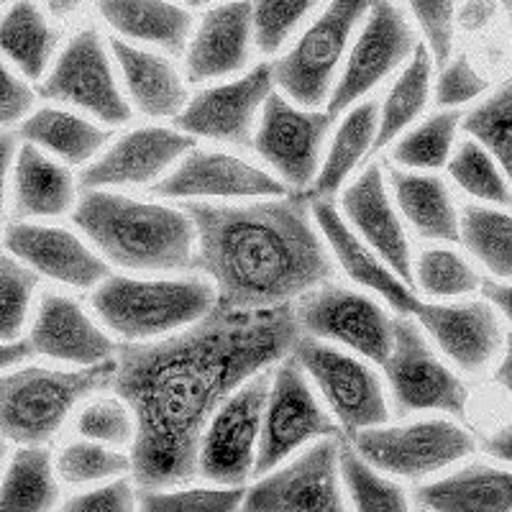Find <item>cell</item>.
I'll use <instances>...</instances> for the list:
<instances>
[{
  "instance_id": "6da1fadb",
  "label": "cell",
  "mask_w": 512,
  "mask_h": 512,
  "mask_svg": "<svg viewBox=\"0 0 512 512\" xmlns=\"http://www.w3.org/2000/svg\"><path fill=\"white\" fill-rule=\"evenodd\" d=\"M297 338L290 303L264 310L216 305L167 338L118 346L111 387L136 418L134 482L141 489L190 482L210 418L246 379L285 359Z\"/></svg>"
},
{
  "instance_id": "7a4b0ae2",
  "label": "cell",
  "mask_w": 512,
  "mask_h": 512,
  "mask_svg": "<svg viewBox=\"0 0 512 512\" xmlns=\"http://www.w3.org/2000/svg\"><path fill=\"white\" fill-rule=\"evenodd\" d=\"M182 208L198 231L192 269L216 285L218 308H277L333 277L331 254L305 195L249 205L187 200Z\"/></svg>"
},
{
  "instance_id": "3957f363",
  "label": "cell",
  "mask_w": 512,
  "mask_h": 512,
  "mask_svg": "<svg viewBox=\"0 0 512 512\" xmlns=\"http://www.w3.org/2000/svg\"><path fill=\"white\" fill-rule=\"evenodd\" d=\"M72 223L108 262L131 272H185L195 262L198 231L185 208L85 190Z\"/></svg>"
},
{
  "instance_id": "277c9868",
  "label": "cell",
  "mask_w": 512,
  "mask_h": 512,
  "mask_svg": "<svg viewBox=\"0 0 512 512\" xmlns=\"http://www.w3.org/2000/svg\"><path fill=\"white\" fill-rule=\"evenodd\" d=\"M216 285L190 277H126L108 274L95 287L90 305L113 336L154 341L198 323L216 308Z\"/></svg>"
},
{
  "instance_id": "5b68a950",
  "label": "cell",
  "mask_w": 512,
  "mask_h": 512,
  "mask_svg": "<svg viewBox=\"0 0 512 512\" xmlns=\"http://www.w3.org/2000/svg\"><path fill=\"white\" fill-rule=\"evenodd\" d=\"M116 356L93 367H24L0 372V433L18 446H44L70 418L75 405L113 382Z\"/></svg>"
},
{
  "instance_id": "8992f818",
  "label": "cell",
  "mask_w": 512,
  "mask_h": 512,
  "mask_svg": "<svg viewBox=\"0 0 512 512\" xmlns=\"http://www.w3.org/2000/svg\"><path fill=\"white\" fill-rule=\"evenodd\" d=\"M377 0H328L313 24L272 64L274 82L292 103L318 108L333 93V77L356 29Z\"/></svg>"
},
{
  "instance_id": "52a82bcc",
  "label": "cell",
  "mask_w": 512,
  "mask_h": 512,
  "mask_svg": "<svg viewBox=\"0 0 512 512\" xmlns=\"http://www.w3.org/2000/svg\"><path fill=\"white\" fill-rule=\"evenodd\" d=\"M351 443L379 472L402 479H425L474 451L472 433L454 420L423 418L400 425H369Z\"/></svg>"
},
{
  "instance_id": "ba28073f",
  "label": "cell",
  "mask_w": 512,
  "mask_h": 512,
  "mask_svg": "<svg viewBox=\"0 0 512 512\" xmlns=\"http://www.w3.org/2000/svg\"><path fill=\"white\" fill-rule=\"evenodd\" d=\"M341 436L336 420L320 408L300 361L287 354L272 374L267 408H264L262 436L256 448L254 477L272 472L290 454L315 438Z\"/></svg>"
},
{
  "instance_id": "9c48e42d",
  "label": "cell",
  "mask_w": 512,
  "mask_h": 512,
  "mask_svg": "<svg viewBox=\"0 0 512 512\" xmlns=\"http://www.w3.org/2000/svg\"><path fill=\"white\" fill-rule=\"evenodd\" d=\"M382 367L390 379L397 415L441 410L466 420V384L433 354L423 328L410 315L395 318V344Z\"/></svg>"
},
{
  "instance_id": "30bf717a",
  "label": "cell",
  "mask_w": 512,
  "mask_h": 512,
  "mask_svg": "<svg viewBox=\"0 0 512 512\" xmlns=\"http://www.w3.org/2000/svg\"><path fill=\"white\" fill-rule=\"evenodd\" d=\"M295 318L305 336L344 344L379 367L395 344V320L377 300L328 282L297 297Z\"/></svg>"
},
{
  "instance_id": "8fae6325",
  "label": "cell",
  "mask_w": 512,
  "mask_h": 512,
  "mask_svg": "<svg viewBox=\"0 0 512 512\" xmlns=\"http://www.w3.org/2000/svg\"><path fill=\"white\" fill-rule=\"evenodd\" d=\"M272 372L254 374L210 418L198 451V474L216 484H244L254 477Z\"/></svg>"
},
{
  "instance_id": "7c38bea8",
  "label": "cell",
  "mask_w": 512,
  "mask_h": 512,
  "mask_svg": "<svg viewBox=\"0 0 512 512\" xmlns=\"http://www.w3.org/2000/svg\"><path fill=\"white\" fill-rule=\"evenodd\" d=\"M290 354L300 361L308 379H313L328 408L351 436L369 425L387 423L390 408L384 400L382 382L364 361L326 344L323 338L303 333Z\"/></svg>"
},
{
  "instance_id": "4fadbf2b",
  "label": "cell",
  "mask_w": 512,
  "mask_h": 512,
  "mask_svg": "<svg viewBox=\"0 0 512 512\" xmlns=\"http://www.w3.org/2000/svg\"><path fill=\"white\" fill-rule=\"evenodd\" d=\"M39 93L41 98L90 113L105 126L131 121V105L118 90L103 36L95 26H85L67 41Z\"/></svg>"
},
{
  "instance_id": "5bb4252c",
  "label": "cell",
  "mask_w": 512,
  "mask_h": 512,
  "mask_svg": "<svg viewBox=\"0 0 512 512\" xmlns=\"http://www.w3.org/2000/svg\"><path fill=\"white\" fill-rule=\"evenodd\" d=\"M415 47L418 41L413 26L395 6V0H377L369 11L367 24L356 36L344 72L333 85L328 113L336 118L349 111L356 100L372 93L384 77H390L405 59L413 57Z\"/></svg>"
},
{
  "instance_id": "9a60e30c",
  "label": "cell",
  "mask_w": 512,
  "mask_h": 512,
  "mask_svg": "<svg viewBox=\"0 0 512 512\" xmlns=\"http://www.w3.org/2000/svg\"><path fill=\"white\" fill-rule=\"evenodd\" d=\"M341 436H328L292 459L277 472L246 489L244 510L254 512H341V474H338Z\"/></svg>"
},
{
  "instance_id": "2e32d148",
  "label": "cell",
  "mask_w": 512,
  "mask_h": 512,
  "mask_svg": "<svg viewBox=\"0 0 512 512\" xmlns=\"http://www.w3.org/2000/svg\"><path fill=\"white\" fill-rule=\"evenodd\" d=\"M331 113L303 111L285 95L272 93L262 108V123L254 134L256 154L280 175L287 187H308L318 175L320 149L331 128Z\"/></svg>"
},
{
  "instance_id": "e0dca14e",
  "label": "cell",
  "mask_w": 512,
  "mask_h": 512,
  "mask_svg": "<svg viewBox=\"0 0 512 512\" xmlns=\"http://www.w3.org/2000/svg\"><path fill=\"white\" fill-rule=\"evenodd\" d=\"M272 64L251 67L239 80L200 90L175 116V126L190 136L223 141V144H254V121L274 93Z\"/></svg>"
},
{
  "instance_id": "ac0fdd59",
  "label": "cell",
  "mask_w": 512,
  "mask_h": 512,
  "mask_svg": "<svg viewBox=\"0 0 512 512\" xmlns=\"http://www.w3.org/2000/svg\"><path fill=\"white\" fill-rule=\"evenodd\" d=\"M190 149H195V139L177 126L134 128L82 169L80 185L85 190L157 185L167 175V169L180 162Z\"/></svg>"
},
{
  "instance_id": "d6986e66",
  "label": "cell",
  "mask_w": 512,
  "mask_h": 512,
  "mask_svg": "<svg viewBox=\"0 0 512 512\" xmlns=\"http://www.w3.org/2000/svg\"><path fill=\"white\" fill-rule=\"evenodd\" d=\"M154 195L164 200L195 198H280L287 185L241 157L210 149H190L169 175L152 185Z\"/></svg>"
},
{
  "instance_id": "ffe728a7",
  "label": "cell",
  "mask_w": 512,
  "mask_h": 512,
  "mask_svg": "<svg viewBox=\"0 0 512 512\" xmlns=\"http://www.w3.org/2000/svg\"><path fill=\"white\" fill-rule=\"evenodd\" d=\"M3 244L8 254L21 259L39 277H49L77 290L100 285L111 274L108 264L67 228L13 221L6 228Z\"/></svg>"
},
{
  "instance_id": "44dd1931",
  "label": "cell",
  "mask_w": 512,
  "mask_h": 512,
  "mask_svg": "<svg viewBox=\"0 0 512 512\" xmlns=\"http://www.w3.org/2000/svg\"><path fill=\"white\" fill-rule=\"evenodd\" d=\"M438 349L466 374H479L502 349V328L492 303H425L413 315Z\"/></svg>"
},
{
  "instance_id": "7402d4cb",
  "label": "cell",
  "mask_w": 512,
  "mask_h": 512,
  "mask_svg": "<svg viewBox=\"0 0 512 512\" xmlns=\"http://www.w3.org/2000/svg\"><path fill=\"white\" fill-rule=\"evenodd\" d=\"M310 210L318 223L320 233L326 236L328 246L336 254V262L341 264L346 274L356 285L367 287L374 295L382 297L384 303L397 310L400 315H410L413 318L420 310L423 300L415 295L413 287L402 280L400 274L384 262L382 256L361 239L359 233L346 223V218L333 208L328 198H313L310 200Z\"/></svg>"
},
{
  "instance_id": "603a6c76",
  "label": "cell",
  "mask_w": 512,
  "mask_h": 512,
  "mask_svg": "<svg viewBox=\"0 0 512 512\" xmlns=\"http://www.w3.org/2000/svg\"><path fill=\"white\" fill-rule=\"evenodd\" d=\"M254 44L251 0L213 3L187 44V80L208 82L246 70Z\"/></svg>"
},
{
  "instance_id": "cb8c5ba5",
  "label": "cell",
  "mask_w": 512,
  "mask_h": 512,
  "mask_svg": "<svg viewBox=\"0 0 512 512\" xmlns=\"http://www.w3.org/2000/svg\"><path fill=\"white\" fill-rule=\"evenodd\" d=\"M341 216L402 280L415 285L413 249L395 213L379 164H369L341 195Z\"/></svg>"
},
{
  "instance_id": "d4e9b609",
  "label": "cell",
  "mask_w": 512,
  "mask_h": 512,
  "mask_svg": "<svg viewBox=\"0 0 512 512\" xmlns=\"http://www.w3.org/2000/svg\"><path fill=\"white\" fill-rule=\"evenodd\" d=\"M29 344L34 354L80 367H93L113 359L118 351V346L103 328L95 326L85 308L59 292H47L41 297L31 323Z\"/></svg>"
},
{
  "instance_id": "484cf974",
  "label": "cell",
  "mask_w": 512,
  "mask_h": 512,
  "mask_svg": "<svg viewBox=\"0 0 512 512\" xmlns=\"http://www.w3.org/2000/svg\"><path fill=\"white\" fill-rule=\"evenodd\" d=\"M108 49L123 72L128 95L144 116L175 118L187 105V90L180 72L164 54L134 47L121 36L108 39Z\"/></svg>"
},
{
  "instance_id": "4316f807",
  "label": "cell",
  "mask_w": 512,
  "mask_h": 512,
  "mask_svg": "<svg viewBox=\"0 0 512 512\" xmlns=\"http://www.w3.org/2000/svg\"><path fill=\"white\" fill-rule=\"evenodd\" d=\"M95 8L116 36L169 54L187 52L195 31V16L172 0H95Z\"/></svg>"
},
{
  "instance_id": "83f0119b",
  "label": "cell",
  "mask_w": 512,
  "mask_h": 512,
  "mask_svg": "<svg viewBox=\"0 0 512 512\" xmlns=\"http://www.w3.org/2000/svg\"><path fill=\"white\" fill-rule=\"evenodd\" d=\"M75 208V177L36 144L26 141L13 162V213L18 218H57Z\"/></svg>"
},
{
  "instance_id": "f1b7e54d",
  "label": "cell",
  "mask_w": 512,
  "mask_h": 512,
  "mask_svg": "<svg viewBox=\"0 0 512 512\" xmlns=\"http://www.w3.org/2000/svg\"><path fill=\"white\" fill-rule=\"evenodd\" d=\"M415 502L441 512H510L512 472L487 464H469L451 477L415 489Z\"/></svg>"
},
{
  "instance_id": "f546056e",
  "label": "cell",
  "mask_w": 512,
  "mask_h": 512,
  "mask_svg": "<svg viewBox=\"0 0 512 512\" xmlns=\"http://www.w3.org/2000/svg\"><path fill=\"white\" fill-rule=\"evenodd\" d=\"M390 185L397 208L418 236L433 241H461V216L456 213L448 187L436 175H423L420 169H392Z\"/></svg>"
},
{
  "instance_id": "4dcf8cb0",
  "label": "cell",
  "mask_w": 512,
  "mask_h": 512,
  "mask_svg": "<svg viewBox=\"0 0 512 512\" xmlns=\"http://www.w3.org/2000/svg\"><path fill=\"white\" fill-rule=\"evenodd\" d=\"M59 47V31L34 0H13L0 16V54L13 62L26 80H41Z\"/></svg>"
},
{
  "instance_id": "1f68e13d",
  "label": "cell",
  "mask_w": 512,
  "mask_h": 512,
  "mask_svg": "<svg viewBox=\"0 0 512 512\" xmlns=\"http://www.w3.org/2000/svg\"><path fill=\"white\" fill-rule=\"evenodd\" d=\"M18 134L64 164L90 162L111 139L103 126L62 108H39L21 121Z\"/></svg>"
},
{
  "instance_id": "d6a6232c",
  "label": "cell",
  "mask_w": 512,
  "mask_h": 512,
  "mask_svg": "<svg viewBox=\"0 0 512 512\" xmlns=\"http://www.w3.org/2000/svg\"><path fill=\"white\" fill-rule=\"evenodd\" d=\"M379 123V105L377 100H364V103L354 105L346 118L338 126L336 136L331 141L323 167L318 169L313 185L305 192V198H331L336 195L349 175L359 167L364 154L372 149L374 136H377Z\"/></svg>"
},
{
  "instance_id": "836d02e7",
  "label": "cell",
  "mask_w": 512,
  "mask_h": 512,
  "mask_svg": "<svg viewBox=\"0 0 512 512\" xmlns=\"http://www.w3.org/2000/svg\"><path fill=\"white\" fill-rule=\"evenodd\" d=\"M59 484L49 448L21 446L0 482V510L44 512L57 507Z\"/></svg>"
},
{
  "instance_id": "e575fe53",
  "label": "cell",
  "mask_w": 512,
  "mask_h": 512,
  "mask_svg": "<svg viewBox=\"0 0 512 512\" xmlns=\"http://www.w3.org/2000/svg\"><path fill=\"white\" fill-rule=\"evenodd\" d=\"M431 72V52H428L425 44H418L408 67L397 77L395 88L390 90L387 100L379 108L377 136H374L372 152H382L384 146H390L423 113L425 103H428V93H431Z\"/></svg>"
},
{
  "instance_id": "d590c367",
  "label": "cell",
  "mask_w": 512,
  "mask_h": 512,
  "mask_svg": "<svg viewBox=\"0 0 512 512\" xmlns=\"http://www.w3.org/2000/svg\"><path fill=\"white\" fill-rule=\"evenodd\" d=\"M461 241L489 272L512 280V216L505 210L469 205L461 213Z\"/></svg>"
},
{
  "instance_id": "8d00e7d4",
  "label": "cell",
  "mask_w": 512,
  "mask_h": 512,
  "mask_svg": "<svg viewBox=\"0 0 512 512\" xmlns=\"http://www.w3.org/2000/svg\"><path fill=\"white\" fill-rule=\"evenodd\" d=\"M338 474H341V484L349 492L356 510L402 512L410 507L400 484L382 477L377 466L369 464L356 451L354 443L341 441V448H338Z\"/></svg>"
},
{
  "instance_id": "74e56055",
  "label": "cell",
  "mask_w": 512,
  "mask_h": 512,
  "mask_svg": "<svg viewBox=\"0 0 512 512\" xmlns=\"http://www.w3.org/2000/svg\"><path fill=\"white\" fill-rule=\"evenodd\" d=\"M448 175L472 198L484 200L495 208H510L512 187L497 159L477 139L459 144L456 154L448 159Z\"/></svg>"
},
{
  "instance_id": "f35d334b",
  "label": "cell",
  "mask_w": 512,
  "mask_h": 512,
  "mask_svg": "<svg viewBox=\"0 0 512 512\" xmlns=\"http://www.w3.org/2000/svg\"><path fill=\"white\" fill-rule=\"evenodd\" d=\"M461 126V113L441 111L425 118L420 126L410 128L408 134L400 136L392 146V162L408 169H438L448 164L451 149H454L456 131Z\"/></svg>"
},
{
  "instance_id": "ab89813d",
  "label": "cell",
  "mask_w": 512,
  "mask_h": 512,
  "mask_svg": "<svg viewBox=\"0 0 512 512\" xmlns=\"http://www.w3.org/2000/svg\"><path fill=\"white\" fill-rule=\"evenodd\" d=\"M461 126L472 139L487 146L512 187V80L466 113Z\"/></svg>"
},
{
  "instance_id": "60d3db41",
  "label": "cell",
  "mask_w": 512,
  "mask_h": 512,
  "mask_svg": "<svg viewBox=\"0 0 512 512\" xmlns=\"http://www.w3.org/2000/svg\"><path fill=\"white\" fill-rule=\"evenodd\" d=\"M126 472H131V456L90 438L67 443L59 451L57 474L70 487H88L105 479H118Z\"/></svg>"
},
{
  "instance_id": "b9f144b4",
  "label": "cell",
  "mask_w": 512,
  "mask_h": 512,
  "mask_svg": "<svg viewBox=\"0 0 512 512\" xmlns=\"http://www.w3.org/2000/svg\"><path fill=\"white\" fill-rule=\"evenodd\" d=\"M415 285L431 297L472 295L482 287L477 269L451 249H428L413 267Z\"/></svg>"
},
{
  "instance_id": "7bdbcfd3",
  "label": "cell",
  "mask_w": 512,
  "mask_h": 512,
  "mask_svg": "<svg viewBox=\"0 0 512 512\" xmlns=\"http://www.w3.org/2000/svg\"><path fill=\"white\" fill-rule=\"evenodd\" d=\"M244 484L190 489H141L139 507L146 512H233L244 507Z\"/></svg>"
},
{
  "instance_id": "ee69618b",
  "label": "cell",
  "mask_w": 512,
  "mask_h": 512,
  "mask_svg": "<svg viewBox=\"0 0 512 512\" xmlns=\"http://www.w3.org/2000/svg\"><path fill=\"white\" fill-rule=\"evenodd\" d=\"M39 274L13 254H0V344L16 341L29 318Z\"/></svg>"
},
{
  "instance_id": "f6af8a7d",
  "label": "cell",
  "mask_w": 512,
  "mask_h": 512,
  "mask_svg": "<svg viewBox=\"0 0 512 512\" xmlns=\"http://www.w3.org/2000/svg\"><path fill=\"white\" fill-rule=\"evenodd\" d=\"M323 0H251L254 44L262 54L280 52Z\"/></svg>"
},
{
  "instance_id": "bcb514c9",
  "label": "cell",
  "mask_w": 512,
  "mask_h": 512,
  "mask_svg": "<svg viewBox=\"0 0 512 512\" xmlns=\"http://www.w3.org/2000/svg\"><path fill=\"white\" fill-rule=\"evenodd\" d=\"M77 433L105 446L123 448L134 443L136 418L123 397H98L77 415Z\"/></svg>"
},
{
  "instance_id": "7dc6e473",
  "label": "cell",
  "mask_w": 512,
  "mask_h": 512,
  "mask_svg": "<svg viewBox=\"0 0 512 512\" xmlns=\"http://www.w3.org/2000/svg\"><path fill=\"white\" fill-rule=\"evenodd\" d=\"M410 13L418 21L425 36V47L431 52L433 64L443 67L454 57L456 41V0H408Z\"/></svg>"
},
{
  "instance_id": "c3c4849f",
  "label": "cell",
  "mask_w": 512,
  "mask_h": 512,
  "mask_svg": "<svg viewBox=\"0 0 512 512\" xmlns=\"http://www.w3.org/2000/svg\"><path fill=\"white\" fill-rule=\"evenodd\" d=\"M487 88L489 82L474 70L469 57L459 54L441 67V75L436 82V103L441 108H459V105L487 93Z\"/></svg>"
},
{
  "instance_id": "681fc988",
  "label": "cell",
  "mask_w": 512,
  "mask_h": 512,
  "mask_svg": "<svg viewBox=\"0 0 512 512\" xmlns=\"http://www.w3.org/2000/svg\"><path fill=\"white\" fill-rule=\"evenodd\" d=\"M136 502L139 497H136L134 487L128 484V479L118 477L116 482L100 484L90 492L70 497L62 507L72 512H128L134 510Z\"/></svg>"
},
{
  "instance_id": "f907efd6",
  "label": "cell",
  "mask_w": 512,
  "mask_h": 512,
  "mask_svg": "<svg viewBox=\"0 0 512 512\" xmlns=\"http://www.w3.org/2000/svg\"><path fill=\"white\" fill-rule=\"evenodd\" d=\"M36 103L34 90L29 82L0 59V128L21 123L31 113Z\"/></svg>"
},
{
  "instance_id": "816d5d0a",
  "label": "cell",
  "mask_w": 512,
  "mask_h": 512,
  "mask_svg": "<svg viewBox=\"0 0 512 512\" xmlns=\"http://www.w3.org/2000/svg\"><path fill=\"white\" fill-rule=\"evenodd\" d=\"M497 11L500 8L492 0H466L464 6L456 11V24H459V29L469 31V34H477V31H484L495 21Z\"/></svg>"
},
{
  "instance_id": "f5cc1de1",
  "label": "cell",
  "mask_w": 512,
  "mask_h": 512,
  "mask_svg": "<svg viewBox=\"0 0 512 512\" xmlns=\"http://www.w3.org/2000/svg\"><path fill=\"white\" fill-rule=\"evenodd\" d=\"M16 159V136L0 131V223H3V210H6V187L8 172Z\"/></svg>"
},
{
  "instance_id": "db71d44e",
  "label": "cell",
  "mask_w": 512,
  "mask_h": 512,
  "mask_svg": "<svg viewBox=\"0 0 512 512\" xmlns=\"http://www.w3.org/2000/svg\"><path fill=\"white\" fill-rule=\"evenodd\" d=\"M484 451H487L492 459L512 464V423L502 425V428H497L492 436L484 438Z\"/></svg>"
},
{
  "instance_id": "11a10c76",
  "label": "cell",
  "mask_w": 512,
  "mask_h": 512,
  "mask_svg": "<svg viewBox=\"0 0 512 512\" xmlns=\"http://www.w3.org/2000/svg\"><path fill=\"white\" fill-rule=\"evenodd\" d=\"M482 292L507 320H512V285H505V282H482Z\"/></svg>"
},
{
  "instance_id": "9f6ffc18",
  "label": "cell",
  "mask_w": 512,
  "mask_h": 512,
  "mask_svg": "<svg viewBox=\"0 0 512 512\" xmlns=\"http://www.w3.org/2000/svg\"><path fill=\"white\" fill-rule=\"evenodd\" d=\"M31 354H34V349H31L29 341H6V344H0V372L16 367L24 359H29Z\"/></svg>"
},
{
  "instance_id": "6f0895ef",
  "label": "cell",
  "mask_w": 512,
  "mask_h": 512,
  "mask_svg": "<svg viewBox=\"0 0 512 512\" xmlns=\"http://www.w3.org/2000/svg\"><path fill=\"white\" fill-rule=\"evenodd\" d=\"M495 382L500 384L502 390H505L512 400V333H507L505 354H502L500 367H497V372H495Z\"/></svg>"
},
{
  "instance_id": "680465c9",
  "label": "cell",
  "mask_w": 512,
  "mask_h": 512,
  "mask_svg": "<svg viewBox=\"0 0 512 512\" xmlns=\"http://www.w3.org/2000/svg\"><path fill=\"white\" fill-rule=\"evenodd\" d=\"M492 3H495V6L500 8L502 13H505L507 21H510V24H512V0H492Z\"/></svg>"
},
{
  "instance_id": "91938a15",
  "label": "cell",
  "mask_w": 512,
  "mask_h": 512,
  "mask_svg": "<svg viewBox=\"0 0 512 512\" xmlns=\"http://www.w3.org/2000/svg\"><path fill=\"white\" fill-rule=\"evenodd\" d=\"M182 3L190 8H208L213 6V3H223V0H182Z\"/></svg>"
},
{
  "instance_id": "94428289",
  "label": "cell",
  "mask_w": 512,
  "mask_h": 512,
  "mask_svg": "<svg viewBox=\"0 0 512 512\" xmlns=\"http://www.w3.org/2000/svg\"><path fill=\"white\" fill-rule=\"evenodd\" d=\"M8 454V438L0 433V464H3V459H6Z\"/></svg>"
}]
</instances>
